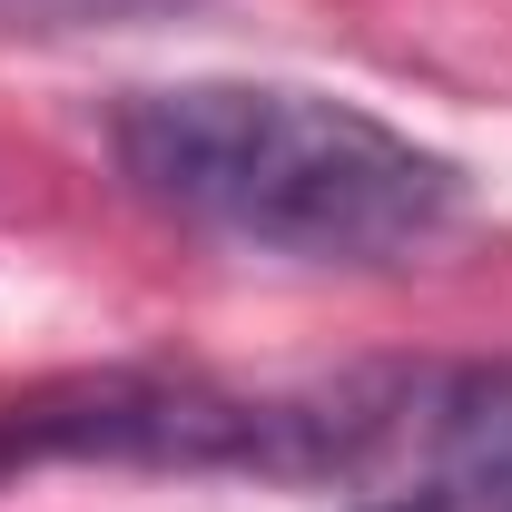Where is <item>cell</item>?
Listing matches in <instances>:
<instances>
[{
  "instance_id": "6da1fadb",
  "label": "cell",
  "mask_w": 512,
  "mask_h": 512,
  "mask_svg": "<svg viewBox=\"0 0 512 512\" xmlns=\"http://www.w3.org/2000/svg\"><path fill=\"white\" fill-rule=\"evenodd\" d=\"M109 138L158 207L306 266H394L463 217V168L444 148L325 89L178 79V89H138L109 119Z\"/></svg>"
},
{
  "instance_id": "3957f363",
  "label": "cell",
  "mask_w": 512,
  "mask_h": 512,
  "mask_svg": "<svg viewBox=\"0 0 512 512\" xmlns=\"http://www.w3.org/2000/svg\"><path fill=\"white\" fill-rule=\"evenodd\" d=\"M384 512H444V503H384Z\"/></svg>"
},
{
  "instance_id": "7a4b0ae2",
  "label": "cell",
  "mask_w": 512,
  "mask_h": 512,
  "mask_svg": "<svg viewBox=\"0 0 512 512\" xmlns=\"http://www.w3.org/2000/svg\"><path fill=\"white\" fill-rule=\"evenodd\" d=\"M453 414L424 375H355L306 384V394H237V384H99L79 404H30L0 424V463H158V473H355L414 424Z\"/></svg>"
}]
</instances>
